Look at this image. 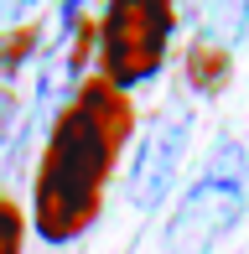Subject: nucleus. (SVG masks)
Segmentation results:
<instances>
[{"label":"nucleus","instance_id":"1","mask_svg":"<svg viewBox=\"0 0 249 254\" xmlns=\"http://www.w3.org/2000/svg\"><path fill=\"white\" fill-rule=\"evenodd\" d=\"M124 135H130V99L120 88L83 83V94L62 109L52 145L42 156L37 192H31V218L47 244H67L99 218V192L109 182Z\"/></svg>","mask_w":249,"mask_h":254},{"label":"nucleus","instance_id":"2","mask_svg":"<svg viewBox=\"0 0 249 254\" xmlns=\"http://www.w3.org/2000/svg\"><path fill=\"white\" fill-rule=\"evenodd\" d=\"M244 177H249V151H244L239 140H223L218 151L208 156V171L187 187L182 207L172 213V223H166V244H172L177 254H208L244 218V207H249Z\"/></svg>","mask_w":249,"mask_h":254},{"label":"nucleus","instance_id":"3","mask_svg":"<svg viewBox=\"0 0 249 254\" xmlns=\"http://www.w3.org/2000/svg\"><path fill=\"white\" fill-rule=\"evenodd\" d=\"M166 37H172V5L161 0H120L99 21V57H104V83L135 88L151 83L166 63Z\"/></svg>","mask_w":249,"mask_h":254},{"label":"nucleus","instance_id":"4","mask_svg":"<svg viewBox=\"0 0 249 254\" xmlns=\"http://www.w3.org/2000/svg\"><path fill=\"white\" fill-rule=\"evenodd\" d=\"M187 109H161L151 120V130L140 135V145H135V161L130 171H124V192H130V202L140 207V213H151V207L166 202V192H172L177 182V166H182L187 156Z\"/></svg>","mask_w":249,"mask_h":254},{"label":"nucleus","instance_id":"5","mask_svg":"<svg viewBox=\"0 0 249 254\" xmlns=\"http://www.w3.org/2000/svg\"><path fill=\"white\" fill-rule=\"evenodd\" d=\"M187 67H192V83L208 88V94H213V88H223V78H229V57H223V47H218L213 37H202L197 47L187 52Z\"/></svg>","mask_w":249,"mask_h":254},{"label":"nucleus","instance_id":"6","mask_svg":"<svg viewBox=\"0 0 249 254\" xmlns=\"http://www.w3.org/2000/svg\"><path fill=\"white\" fill-rule=\"evenodd\" d=\"M31 42H37V31H5V37H0V83L16 73V63L31 52Z\"/></svg>","mask_w":249,"mask_h":254},{"label":"nucleus","instance_id":"7","mask_svg":"<svg viewBox=\"0 0 249 254\" xmlns=\"http://www.w3.org/2000/svg\"><path fill=\"white\" fill-rule=\"evenodd\" d=\"M0 254H21V213L0 202Z\"/></svg>","mask_w":249,"mask_h":254},{"label":"nucleus","instance_id":"8","mask_svg":"<svg viewBox=\"0 0 249 254\" xmlns=\"http://www.w3.org/2000/svg\"><path fill=\"white\" fill-rule=\"evenodd\" d=\"M10 130H16V99L0 88V145H5V135H10Z\"/></svg>","mask_w":249,"mask_h":254}]
</instances>
